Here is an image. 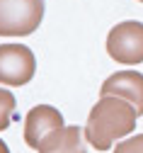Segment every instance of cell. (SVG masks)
<instances>
[{
    "mask_svg": "<svg viewBox=\"0 0 143 153\" xmlns=\"http://www.w3.org/2000/svg\"><path fill=\"white\" fill-rule=\"evenodd\" d=\"M107 53L126 66L143 63V22L126 20L112 27L107 34Z\"/></svg>",
    "mask_w": 143,
    "mask_h": 153,
    "instance_id": "3957f363",
    "label": "cell"
},
{
    "mask_svg": "<svg viewBox=\"0 0 143 153\" xmlns=\"http://www.w3.org/2000/svg\"><path fill=\"white\" fill-rule=\"evenodd\" d=\"M141 3H143V0H141Z\"/></svg>",
    "mask_w": 143,
    "mask_h": 153,
    "instance_id": "8fae6325",
    "label": "cell"
},
{
    "mask_svg": "<svg viewBox=\"0 0 143 153\" xmlns=\"http://www.w3.org/2000/svg\"><path fill=\"white\" fill-rule=\"evenodd\" d=\"M15 112V95L10 90L0 88V131H5L10 126V117Z\"/></svg>",
    "mask_w": 143,
    "mask_h": 153,
    "instance_id": "ba28073f",
    "label": "cell"
},
{
    "mask_svg": "<svg viewBox=\"0 0 143 153\" xmlns=\"http://www.w3.org/2000/svg\"><path fill=\"white\" fill-rule=\"evenodd\" d=\"M58 129H63V114L51 105H36L24 117V141L39 151V146Z\"/></svg>",
    "mask_w": 143,
    "mask_h": 153,
    "instance_id": "5b68a950",
    "label": "cell"
},
{
    "mask_svg": "<svg viewBox=\"0 0 143 153\" xmlns=\"http://www.w3.org/2000/svg\"><path fill=\"white\" fill-rule=\"evenodd\" d=\"M36 61L29 46L24 44H0V83L19 88L34 78Z\"/></svg>",
    "mask_w": 143,
    "mask_h": 153,
    "instance_id": "277c9868",
    "label": "cell"
},
{
    "mask_svg": "<svg viewBox=\"0 0 143 153\" xmlns=\"http://www.w3.org/2000/svg\"><path fill=\"white\" fill-rule=\"evenodd\" d=\"M0 153H10V148H7V143L0 139Z\"/></svg>",
    "mask_w": 143,
    "mask_h": 153,
    "instance_id": "30bf717a",
    "label": "cell"
},
{
    "mask_svg": "<svg viewBox=\"0 0 143 153\" xmlns=\"http://www.w3.org/2000/svg\"><path fill=\"white\" fill-rule=\"evenodd\" d=\"M39 153H87L85 148V129L63 126L39 146Z\"/></svg>",
    "mask_w": 143,
    "mask_h": 153,
    "instance_id": "52a82bcc",
    "label": "cell"
},
{
    "mask_svg": "<svg viewBox=\"0 0 143 153\" xmlns=\"http://www.w3.org/2000/svg\"><path fill=\"white\" fill-rule=\"evenodd\" d=\"M114 153H143V134L121 141V143L114 148Z\"/></svg>",
    "mask_w": 143,
    "mask_h": 153,
    "instance_id": "9c48e42d",
    "label": "cell"
},
{
    "mask_svg": "<svg viewBox=\"0 0 143 153\" xmlns=\"http://www.w3.org/2000/svg\"><path fill=\"white\" fill-rule=\"evenodd\" d=\"M44 20V0H0V36H29Z\"/></svg>",
    "mask_w": 143,
    "mask_h": 153,
    "instance_id": "7a4b0ae2",
    "label": "cell"
},
{
    "mask_svg": "<svg viewBox=\"0 0 143 153\" xmlns=\"http://www.w3.org/2000/svg\"><path fill=\"white\" fill-rule=\"evenodd\" d=\"M138 112L121 97H99V102L90 109L85 139L97 151H109L114 141L129 136L136 129Z\"/></svg>",
    "mask_w": 143,
    "mask_h": 153,
    "instance_id": "6da1fadb",
    "label": "cell"
},
{
    "mask_svg": "<svg viewBox=\"0 0 143 153\" xmlns=\"http://www.w3.org/2000/svg\"><path fill=\"white\" fill-rule=\"evenodd\" d=\"M102 97H121L126 100L138 117L143 114V73L138 71H119L112 73L109 78L102 83Z\"/></svg>",
    "mask_w": 143,
    "mask_h": 153,
    "instance_id": "8992f818",
    "label": "cell"
}]
</instances>
